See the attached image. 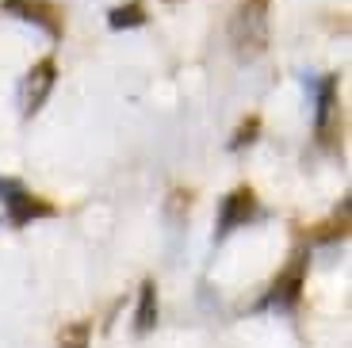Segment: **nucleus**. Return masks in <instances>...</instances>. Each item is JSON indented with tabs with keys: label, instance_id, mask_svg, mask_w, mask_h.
Instances as JSON below:
<instances>
[{
	"label": "nucleus",
	"instance_id": "f257e3e1",
	"mask_svg": "<svg viewBox=\"0 0 352 348\" xmlns=\"http://www.w3.org/2000/svg\"><path fill=\"white\" fill-rule=\"evenodd\" d=\"M264 8L268 0H245L234 19V43H238V54L241 58H256L268 43V31H264Z\"/></svg>",
	"mask_w": 352,
	"mask_h": 348
},
{
	"label": "nucleus",
	"instance_id": "f03ea898",
	"mask_svg": "<svg viewBox=\"0 0 352 348\" xmlns=\"http://www.w3.org/2000/svg\"><path fill=\"white\" fill-rule=\"evenodd\" d=\"M0 199L8 207V222L12 226H23L31 218H50L54 207L46 199H35L31 192H23L16 180H0Z\"/></svg>",
	"mask_w": 352,
	"mask_h": 348
},
{
	"label": "nucleus",
	"instance_id": "7ed1b4c3",
	"mask_svg": "<svg viewBox=\"0 0 352 348\" xmlns=\"http://www.w3.org/2000/svg\"><path fill=\"white\" fill-rule=\"evenodd\" d=\"M0 12H8V16H16V19H27V23L43 27L50 39H62V16H58V8L46 4V0H0Z\"/></svg>",
	"mask_w": 352,
	"mask_h": 348
},
{
	"label": "nucleus",
	"instance_id": "20e7f679",
	"mask_svg": "<svg viewBox=\"0 0 352 348\" xmlns=\"http://www.w3.org/2000/svg\"><path fill=\"white\" fill-rule=\"evenodd\" d=\"M54 77H58L54 58H43L35 69L27 73V80H23V111L27 115H35L46 104V96H50V88H54Z\"/></svg>",
	"mask_w": 352,
	"mask_h": 348
},
{
	"label": "nucleus",
	"instance_id": "39448f33",
	"mask_svg": "<svg viewBox=\"0 0 352 348\" xmlns=\"http://www.w3.org/2000/svg\"><path fill=\"white\" fill-rule=\"evenodd\" d=\"M253 215H256L253 188H238L234 195H226V199H222V215H219V237H226L230 230L241 226V222H249Z\"/></svg>",
	"mask_w": 352,
	"mask_h": 348
},
{
	"label": "nucleus",
	"instance_id": "423d86ee",
	"mask_svg": "<svg viewBox=\"0 0 352 348\" xmlns=\"http://www.w3.org/2000/svg\"><path fill=\"white\" fill-rule=\"evenodd\" d=\"M302 257H295V264H291L287 272H283L280 279H276V287H272V303L280 306H295L299 303V291H302Z\"/></svg>",
	"mask_w": 352,
	"mask_h": 348
},
{
	"label": "nucleus",
	"instance_id": "0eeeda50",
	"mask_svg": "<svg viewBox=\"0 0 352 348\" xmlns=\"http://www.w3.org/2000/svg\"><path fill=\"white\" fill-rule=\"evenodd\" d=\"M138 333H150L157 325V283H142V298H138V314H134Z\"/></svg>",
	"mask_w": 352,
	"mask_h": 348
},
{
	"label": "nucleus",
	"instance_id": "6e6552de",
	"mask_svg": "<svg viewBox=\"0 0 352 348\" xmlns=\"http://www.w3.org/2000/svg\"><path fill=\"white\" fill-rule=\"evenodd\" d=\"M107 23H111L115 31H123V27H142V23H146V8H142L138 0H131V4H119V8H111Z\"/></svg>",
	"mask_w": 352,
	"mask_h": 348
},
{
	"label": "nucleus",
	"instance_id": "1a4fd4ad",
	"mask_svg": "<svg viewBox=\"0 0 352 348\" xmlns=\"http://www.w3.org/2000/svg\"><path fill=\"white\" fill-rule=\"evenodd\" d=\"M88 337H92V325L88 322H73L62 329V337H58V345L62 348H88Z\"/></svg>",
	"mask_w": 352,
	"mask_h": 348
},
{
	"label": "nucleus",
	"instance_id": "9d476101",
	"mask_svg": "<svg viewBox=\"0 0 352 348\" xmlns=\"http://www.w3.org/2000/svg\"><path fill=\"white\" fill-rule=\"evenodd\" d=\"M256 131H261V119H249V122H241L238 138L230 142V146H234V149H241V146H245V142H253V134H256Z\"/></svg>",
	"mask_w": 352,
	"mask_h": 348
}]
</instances>
